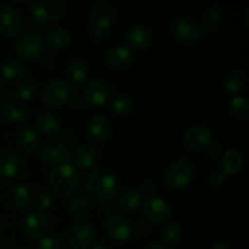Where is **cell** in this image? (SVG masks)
<instances>
[{
  "label": "cell",
  "instance_id": "obj_1",
  "mask_svg": "<svg viewBox=\"0 0 249 249\" xmlns=\"http://www.w3.org/2000/svg\"><path fill=\"white\" fill-rule=\"evenodd\" d=\"M84 191L96 202H107L113 198L119 190V180L116 174L107 169H97L89 173L84 179Z\"/></svg>",
  "mask_w": 249,
  "mask_h": 249
},
{
  "label": "cell",
  "instance_id": "obj_2",
  "mask_svg": "<svg viewBox=\"0 0 249 249\" xmlns=\"http://www.w3.org/2000/svg\"><path fill=\"white\" fill-rule=\"evenodd\" d=\"M79 172L70 163H62L53 168L48 178L49 187L58 197H70L79 186Z\"/></svg>",
  "mask_w": 249,
  "mask_h": 249
},
{
  "label": "cell",
  "instance_id": "obj_3",
  "mask_svg": "<svg viewBox=\"0 0 249 249\" xmlns=\"http://www.w3.org/2000/svg\"><path fill=\"white\" fill-rule=\"evenodd\" d=\"M73 87L62 78L51 79L44 85L41 90V100L49 106H62L73 97Z\"/></svg>",
  "mask_w": 249,
  "mask_h": 249
},
{
  "label": "cell",
  "instance_id": "obj_4",
  "mask_svg": "<svg viewBox=\"0 0 249 249\" xmlns=\"http://www.w3.org/2000/svg\"><path fill=\"white\" fill-rule=\"evenodd\" d=\"M67 4L63 0H33L31 10L33 16L43 23H51L63 16Z\"/></svg>",
  "mask_w": 249,
  "mask_h": 249
},
{
  "label": "cell",
  "instance_id": "obj_5",
  "mask_svg": "<svg viewBox=\"0 0 249 249\" xmlns=\"http://www.w3.org/2000/svg\"><path fill=\"white\" fill-rule=\"evenodd\" d=\"M172 32L175 38L184 44L197 43L203 36V29L199 22L189 16L175 18L172 23Z\"/></svg>",
  "mask_w": 249,
  "mask_h": 249
},
{
  "label": "cell",
  "instance_id": "obj_6",
  "mask_svg": "<svg viewBox=\"0 0 249 249\" xmlns=\"http://www.w3.org/2000/svg\"><path fill=\"white\" fill-rule=\"evenodd\" d=\"M142 212L145 218L155 225H162V224L168 223L173 215V211L169 204L164 199L155 196V195L145 199Z\"/></svg>",
  "mask_w": 249,
  "mask_h": 249
},
{
  "label": "cell",
  "instance_id": "obj_7",
  "mask_svg": "<svg viewBox=\"0 0 249 249\" xmlns=\"http://www.w3.org/2000/svg\"><path fill=\"white\" fill-rule=\"evenodd\" d=\"M194 177V167L186 160H175L165 170V180L174 189H181L189 185Z\"/></svg>",
  "mask_w": 249,
  "mask_h": 249
},
{
  "label": "cell",
  "instance_id": "obj_8",
  "mask_svg": "<svg viewBox=\"0 0 249 249\" xmlns=\"http://www.w3.org/2000/svg\"><path fill=\"white\" fill-rule=\"evenodd\" d=\"M94 240V228L89 221H78L67 233V243L72 249H87Z\"/></svg>",
  "mask_w": 249,
  "mask_h": 249
},
{
  "label": "cell",
  "instance_id": "obj_9",
  "mask_svg": "<svg viewBox=\"0 0 249 249\" xmlns=\"http://www.w3.org/2000/svg\"><path fill=\"white\" fill-rule=\"evenodd\" d=\"M182 142L189 151L199 152L213 145V133L206 126H194L185 133Z\"/></svg>",
  "mask_w": 249,
  "mask_h": 249
},
{
  "label": "cell",
  "instance_id": "obj_10",
  "mask_svg": "<svg viewBox=\"0 0 249 249\" xmlns=\"http://www.w3.org/2000/svg\"><path fill=\"white\" fill-rule=\"evenodd\" d=\"M111 88L105 82L99 79H91L85 84L84 96L88 104L94 108H101L111 97Z\"/></svg>",
  "mask_w": 249,
  "mask_h": 249
},
{
  "label": "cell",
  "instance_id": "obj_11",
  "mask_svg": "<svg viewBox=\"0 0 249 249\" xmlns=\"http://www.w3.org/2000/svg\"><path fill=\"white\" fill-rule=\"evenodd\" d=\"M24 230L36 240L46 237L51 230V221L43 212H32L24 219Z\"/></svg>",
  "mask_w": 249,
  "mask_h": 249
},
{
  "label": "cell",
  "instance_id": "obj_12",
  "mask_svg": "<svg viewBox=\"0 0 249 249\" xmlns=\"http://www.w3.org/2000/svg\"><path fill=\"white\" fill-rule=\"evenodd\" d=\"M22 17L16 9L2 5L0 6V34L4 36H15L22 29Z\"/></svg>",
  "mask_w": 249,
  "mask_h": 249
},
{
  "label": "cell",
  "instance_id": "obj_13",
  "mask_svg": "<svg viewBox=\"0 0 249 249\" xmlns=\"http://www.w3.org/2000/svg\"><path fill=\"white\" fill-rule=\"evenodd\" d=\"M105 231L111 240L123 242L131 236L133 226L124 216L111 215L105 221Z\"/></svg>",
  "mask_w": 249,
  "mask_h": 249
},
{
  "label": "cell",
  "instance_id": "obj_14",
  "mask_svg": "<svg viewBox=\"0 0 249 249\" xmlns=\"http://www.w3.org/2000/svg\"><path fill=\"white\" fill-rule=\"evenodd\" d=\"M44 49H45V45H44L43 39L36 36H32V34L21 36L16 43L17 53L26 60L38 58L44 53Z\"/></svg>",
  "mask_w": 249,
  "mask_h": 249
},
{
  "label": "cell",
  "instance_id": "obj_15",
  "mask_svg": "<svg viewBox=\"0 0 249 249\" xmlns=\"http://www.w3.org/2000/svg\"><path fill=\"white\" fill-rule=\"evenodd\" d=\"M92 17H94L95 26L104 31L108 29L116 18V10H114L113 4L108 0L97 1L92 10Z\"/></svg>",
  "mask_w": 249,
  "mask_h": 249
},
{
  "label": "cell",
  "instance_id": "obj_16",
  "mask_svg": "<svg viewBox=\"0 0 249 249\" xmlns=\"http://www.w3.org/2000/svg\"><path fill=\"white\" fill-rule=\"evenodd\" d=\"M134 61V53L129 46L117 45L112 48L106 55L107 65L114 70H124Z\"/></svg>",
  "mask_w": 249,
  "mask_h": 249
},
{
  "label": "cell",
  "instance_id": "obj_17",
  "mask_svg": "<svg viewBox=\"0 0 249 249\" xmlns=\"http://www.w3.org/2000/svg\"><path fill=\"white\" fill-rule=\"evenodd\" d=\"M68 148L63 143L50 142L40 152V158L44 163L49 165L62 164L68 158Z\"/></svg>",
  "mask_w": 249,
  "mask_h": 249
},
{
  "label": "cell",
  "instance_id": "obj_18",
  "mask_svg": "<svg viewBox=\"0 0 249 249\" xmlns=\"http://www.w3.org/2000/svg\"><path fill=\"white\" fill-rule=\"evenodd\" d=\"M152 40V33L150 28L142 24H136L131 26L126 32V41L130 46L129 48L134 49H145L150 45Z\"/></svg>",
  "mask_w": 249,
  "mask_h": 249
},
{
  "label": "cell",
  "instance_id": "obj_19",
  "mask_svg": "<svg viewBox=\"0 0 249 249\" xmlns=\"http://www.w3.org/2000/svg\"><path fill=\"white\" fill-rule=\"evenodd\" d=\"M111 124L104 116H95L90 119L88 133L95 142H105L111 136Z\"/></svg>",
  "mask_w": 249,
  "mask_h": 249
},
{
  "label": "cell",
  "instance_id": "obj_20",
  "mask_svg": "<svg viewBox=\"0 0 249 249\" xmlns=\"http://www.w3.org/2000/svg\"><path fill=\"white\" fill-rule=\"evenodd\" d=\"M22 160L16 153L6 152L0 156V178H14L22 169Z\"/></svg>",
  "mask_w": 249,
  "mask_h": 249
},
{
  "label": "cell",
  "instance_id": "obj_21",
  "mask_svg": "<svg viewBox=\"0 0 249 249\" xmlns=\"http://www.w3.org/2000/svg\"><path fill=\"white\" fill-rule=\"evenodd\" d=\"M70 40V34L63 27H53L50 28L44 36V45L50 50H61L67 45Z\"/></svg>",
  "mask_w": 249,
  "mask_h": 249
},
{
  "label": "cell",
  "instance_id": "obj_22",
  "mask_svg": "<svg viewBox=\"0 0 249 249\" xmlns=\"http://www.w3.org/2000/svg\"><path fill=\"white\" fill-rule=\"evenodd\" d=\"M36 126L43 135L53 136L60 130L61 122L56 114L43 112L36 119Z\"/></svg>",
  "mask_w": 249,
  "mask_h": 249
},
{
  "label": "cell",
  "instance_id": "obj_23",
  "mask_svg": "<svg viewBox=\"0 0 249 249\" xmlns=\"http://www.w3.org/2000/svg\"><path fill=\"white\" fill-rule=\"evenodd\" d=\"M2 78L7 82H16L27 74V65L19 58H10L1 68Z\"/></svg>",
  "mask_w": 249,
  "mask_h": 249
},
{
  "label": "cell",
  "instance_id": "obj_24",
  "mask_svg": "<svg viewBox=\"0 0 249 249\" xmlns=\"http://www.w3.org/2000/svg\"><path fill=\"white\" fill-rule=\"evenodd\" d=\"M40 136L34 129L26 126L17 134V143L26 152H34L40 146Z\"/></svg>",
  "mask_w": 249,
  "mask_h": 249
},
{
  "label": "cell",
  "instance_id": "obj_25",
  "mask_svg": "<svg viewBox=\"0 0 249 249\" xmlns=\"http://www.w3.org/2000/svg\"><path fill=\"white\" fill-rule=\"evenodd\" d=\"M1 113L5 118L14 124H22L28 118V111L22 104L9 101L2 106Z\"/></svg>",
  "mask_w": 249,
  "mask_h": 249
},
{
  "label": "cell",
  "instance_id": "obj_26",
  "mask_svg": "<svg viewBox=\"0 0 249 249\" xmlns=\"http://www.w3.org/2000/svg\"><path fill=\"white\" fill-rule=\"evenodd\" d=\"M97 160V151L91 145H83L77 150L74 156L75 165L80 169H88L92 167Z\"/></svg>",
  "mask_w": 249,
  "mask_h": 249
},
{
  "label": "cell",
  "instance_id": "obj_27",
  "mask_svg": "<svg viewBox=\"0 0 249 249\" xmlns=\"http://www.w3.org/2000/svg\"><path fill=\"white\" fill-rule=\"evenodd\" d=\"M141 199L142 196L140 195V192L136 189H129L126 191H124L121 196L118 197V201H117V207L119 208V211L122 212H131L135 211L136 208H139V206L141 204Z\"/></svg>",
  "mask_w": 249,
  "mask_h": 249
},
{
  "label": "cell",
  "instance_id": "obj_28",
  "mask_svg": "<svg viewBox=\"0 0 249 249\" xmlns=\"http://www.w3.org/2000/svg\"><path fill=\"white\" fill-rule=\"evenodd\" d=\"M9 199L16 208L26 209L32 203L31 191L23 185H16L10 189Z\"/></svg>",
  "mask_w": 249,
  "mask_h": 249
},
{
  "label": "cell",
  "instance_id": "obj_29",
  "mask_svg": "<svg viewBox=\"0 0 249 249\" xmlns=\"http://www.w3.org/2000/svg\"><path fill=\"white\" fill-rule=\"evenodd\" d=\"M68 75L78 85L84 84L89 78V67L82 60H74L68 66Z\"/></svg>",
  "mask_w": 249,
  "mask_h": 249
},
{
  "label": "cell",
  "instance_id": "obj_30",
  "mask_svg": "<svg viewBox=\"0 0 249 249\" xmlns=\"http://www.w3.org/2000/svg\"><path fill=\"white\" fill-rule=\"evenodd\" d=\"M242 168V157L235 150L226 151L223 157V169L224 174L236 175Z\"/></svg>",
  "mask_w": 249,
  "mask_h": 249
},
{
  "label": "cell",
  "instance_id": "obj_31",
  "mask_svg": "<svg viewBox=\"0 0 249 249\" xmlns=\"http://www.w3.org/2000/svg\"><path fill=\"white\" fill-rule=\"evenodd\" d=\"M247 84V78L246 74L241 71H232L229 73L225 78V88L226 91L231 94L242 91Z\"/></svg>",
  "mask_w": 249,
  "mask_h": 249
},
{
  "label": "cell",
  "instance_id": "obj_32",
  "mask_svg": "<svg viewBox=\"0 0 249 249\" xmlns=\"http://www.w3.org/2000/svg\"><path fill=\"white\" fill-rule=\"evenodd\" d=\"M223 9L220 6H218V5L211 6L204 14V26L208 31H215L223 22Z\"/></svg>",
  "mask_w": 249,
  "mask_h": 249
},
{
  "label": "cell",
  "instance_id": "obj_33",
  "mask_svg": "<svg viewBox=\"0 0 249 249\" xmlns=\"http://www.w3.org/2000/svg\"><path fill=\"white\" fill-rule=\"evenodd\" d=\"M162 238L168 246H177L182 238L181 228L177 223L167 224L162 231Z\"/></svg>",
  "mask_w": 249,
  "mask_h": 249
},
{
  "label": "cell",
  "instance_id": "obj_34",
  "mask_svg": "<svg viewBox=\"0 0 249 249\" xmlns=\"http://www.w3.org/2000/svg\"><path fill=\"white\" fill-rule=\"evenodd\" d=\"M230 107L231 113L235 117L240 119H246L249 114V102L245 96H233L230 100Z\"/></svg>",
  "mask_w": 249,
  "mask_h": 249
},
{
  "label": "cell",
  "instance_id": "obj_35",
  "mask_svg": "<svg viewBox=\"0 0 249 249\" xmlns=\"http://www.w3.org/2000/svg\"><path fill=\"white\" fill-rule=\"evenodd\" d=\"M133 108V102L126 95H118L109 102V109L116 114H126Z\"/></svg>",
  "mask_w": 249,
  "mask_h": 249
},
{
  "label": "cell",
  "instance_id": "obj_36",
  "mask_svg": "<svg viewBox=\"0 0 249 249\" xmlns=\"http://www.w3.org/2000/svg\"><path fill=\"white\" fill-rule=\"evenodd\" d=\"M15 97L22 101H27V100L33 99L34 95L36 94V85L32 80H24V82L19 83L16 87L14 91Z\"/></svg>",
  "mask_w": 249,
  "mask_h": 249
},
{
  "label": "cell",
  "instance_id": "obj_37",
  "mask_svg": "<svg viewBox=\"0 0 249 249\" xmlns=\"http://www.w3.org/2000/svg\"><path fill=\"white\" fill-rule=\"evenodd\" d=\"M70 209L73 215L77 216V218H85L90 212L88 202L85 199L80 198V197L72 198V201L70 203Z\"/></svg>",
  "mask_w": 249,
  "mask_h": 249
},
{
  "label": "cell",
  "instance_id": "obj_38",
  "mask_svg": "<svg viewBox=\"0 0 249 249\" xmlns=\"http://www.w3.org/2000/svg\"><path fill=\"white\" fill-rule=\"evenodd\" d=\"M34 208L36 209V212H43L46 209L50 208L51 206V197L48 192H39L36 196L33 202Z\"/></svg>",
  "mask_w": 249,
  "mask_h": 249
},
{
  "label": "cell",
  "instance_id": "obj_39",
  "mask_svg": "<svg viewBox=\"0 0 249 249\" xmlns=\"http://www.w3.org/2000/svg\"><path fill=\"white\" fill-rule=\"evenodd\" d=\"M34 249H61V241L57 237L46 236L36 243Z\"/></svg>",
  "mask_w": 249,
  "mask_h": 249
},
{
  "label": "cell",
  "instance_id": "obj_40",
  "mask_svg": "<svg viewBox=\"0 0 249 249\" xmlns=\"http://www.w3.org/2000/svg\"><path fill=\"white\" fill-rule=\"evenodd\" d=\"M140 192L141 196H146V197H150L152 196L153 192H155V187H153V184L150 181H142L140 184V187L138 190Z\"/></svg>",
  "mask_w": 249,
  "mask_h": 249
},
{
  "label": "cell",
  "instance_id": "obj_41",
  "mask_svg": "<svg viewBox=\"0 0 249 249\" xmlns=\"http://www.w3.org/2000/svg\"><path fill=\"white\" fill-rule=\"evenodd\" d=\"M133 231L139 236H145L146 233H148L150 231V225L146 221H138V223L134 224Z\"/></svg>",
  "mask_w": 249,
  "mask_h": 249
},
{
  "label": "cell",
  "instance_id": "obj_42",
  "mask_svg": "<svg viewBox=\"0 0 249 249\" xmlns=\"http://www.w3.org/2000/svg\"><path fill=\"white\" fill-rule=\"evenodd\" d=\"M225 177L226 175L224 174L223 172H215L213 175H212L211 179H209V184L214 187L221 186V185L225 182Z\"/></svg>",
  "mask_w": 249,
  "mask_h": 249
},
{
  "label": "cell",
  "instance_id": "obj_43",
  "mask_svg": "<svg viewBox=\"0 0 249 249\" xmlns=\"http://www.w3.org/2000/svg\"><path fill=\"white\" fill-rule=\"evenodd\" d=\"M209 155L213 156V157H218L221 152V147L218 145H211L209 146Z\"/></svg>",
  "mask_w": 249,
  "mask_h": 249
},
{
  "label": "cell",
  "instance_id": "obj_44",
  "mask_svg": "<svg viewBox=\"0 0 249 249\" xmlns=\"http://www.w3.org/2000/svg\"><path fill=\"white\" fill-rule=\"evenodd\" d=\"M211 249H231V247L225 242H215Z\"/></svg>",
  "mask_w": 249,
  "mask_h": 249
},
{
  "label": "cell",
  "instance_id": "obj_45",
  "mask_svg": "<svg viewBox=\"0 0 249 249\" xmlns=\"http://www.w3.org/2000/svg\"><path fill=\"white\" fill-rule=\"evenodd\" d=\"M145 249H167V248H165L164 246L158 245V243H156V245H151V246H148V247H146Z\"/></svg>",
  "mask_w": 249,
  "mask_h": 249
},
{
  "label": "cell",
  "instance_id": "obj_46",
  "mask_svg": "<svg viewBox=\"0 0 249 249\" xmlns=\"http://www.w3.org/2000/svg\"><path fill=\"white\" fill-rule=\"evenodd\" d=\"M4 96H5V92H4V89H2V87L0 85V102L4 100Z\"/></svg>",
  "mask_w": 249,
  "mask_h": 249
},
{
  "label": "cell",
  "instance_id": "obj_47",
  "mask_svg": "<svg viewBox=\"0 0 249 249\" xmlns=\"http://www.w3.org/2000/svg\"><path fill=\"white\" fill-rule=\"evenodd\" d=\"M91 249H111V248L106 247V246H95V247L91 248Z\"/></svg>",
  "mask_w": 249,
  "mask_h": 249
},
{
  "label": "cell",
  "instance_id": "obj_48",
  "mask_svg": "<svg viewBox=\"0 0 249 249\" xmlns=\"http://www.w3.org/2000/svg\"><path fill=\"white\" fill-rule=\"evenodd\" d=\"M248 10H247V11H246V22H247V24H248Z\"/></svg>",
  "mask_w": 249,
  "mask_h": 249
},
{
  "label": "cell",
  "instance_id": "obj_49",
  "mask_svg": "<svg viewBox=\"0 0 249 249\" xmlns=\"http://www.w3.org/2000/svg\"><path fill=\"white\" fill-rule=\"evenodd\" d=\"M0 117H1V113H0Z\"/></svg>",
  "mask_w": 249,
  "mask_h": 249
}]
</instances>
